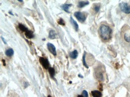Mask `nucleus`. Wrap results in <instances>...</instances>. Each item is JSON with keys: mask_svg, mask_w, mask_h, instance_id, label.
<instances>
[{"mask_svg": "<svg viewBox=\"0 0 130 97\" xmlns=\"http://www.w3.org/2000/svg\"><path fill=\"white\" fill-rule=\"evenodd\" d=\"M2 63H3V64H4V66H5V60H4V59H2Z\"/></svg>", "mask_w": 130, "mask_h": 97, "instance_id": "22", "label": "nucleus"}, {"mask_svg": "<svg viewBox=\"0 0 130 97\" xmlns=\"http://www.w3.org/2000/svg\"><path fill=\"white\" fill-rule=\"evenodd\" d=\"M77 56H78V52L76 50L70 53V57L72 59H76L77 57Z\"/></svg>", "mask_w": 130, "mask_h": 97, "instance_id": "12", "label": "nucleus"}, {"mask_svg": "<svg viewBox=\"0 0 130 97\" xmlns=\"http://www.w3.org/2000/svg\"><path fill=\"white\" fill-rule=\"evenodd\" d=\"M82 95L84 97H88V93H87V91L85 90L82 92Z\"/></svg>", "mask_w": 130, "mask_h": 97, "instance_id": "20", "label": "nucleus"}, {"mask_svg": "<svg viewBox=\"0 0 130 97\" xmlns=\"http://www.w3.org/2000/svg\"><path fill=\"white\" fill-rule=\"evenodd\" d=\"M71 6H72V5H71V4H63V5H62V6H61V8H62V10H63L64 11H65V12L69 13H70L69 8Z\"/></svg>", "mask_w": 130, "mask_h": 97, "instance_id": "6", "label": "nucleus"}, {"mask_svg": "<svg viewBox=\"0 0 130 97\" xmlns=\"http://www.w3.org/2000/svg\"><path fill=\"white\" fill-rule=\"evenodd\" d=\"M39 61L42 66L45 69H49L50 68V63H49V60L46 58L44 57H40L39 58Z\"/></svg>", "mask_w": 130, "mask_h": 97, "instance_id": "4", "label": "nucleus"}, {"mask_svg": "<svg viewBox=\"0 0 130 97\" xmlns=\"http://www.w3.org/2000/svg\"><path fill=\"white\" fill-rule=\"evenodd\" d=\"M1 39H2V41H3V42H4V44H7V42L5 41V39L3 37H1Z\"/></svg>", "mask_w": 130, "mask_h": 97, "instance_id": "21", "label": "nucleus"}, {"mask_svg": "<svg viewBox=\"0 0 130 97\" xmlns=\"http://www.w3.org/2000/svg\"><path fill=\"white\" fill-rule=\"evenodd\" d=\"M100 5H96L94 7V10H95V12H98L99 11V10H100Z\"/></svg>", "mask_w": 130, "mask_h": 97, "instance_id": "19", "label": "nucleus"}, {"mask_svg": "<svg viewBox=\"0 0 130 97\" xmlns=\"http://www.w3.org/2000/svg\"><path fill=\"white\" fill-rule=\"evenodd\" d=\"M5 54L8 57H11L14 54V50L12 48H8L5 51Z\"/></svg>", "mask_w": 130, "mask_h": 97, "instance_id": "13", "label": "nucleus"}, {"mask_svg": "<svg viewBox=\"0 0 130 97\" xmlns=\"http://www.w3.org/2000/svg\"><path fill=\"white\" fill-rule=\"evenodd\" d=\"M86 54H87V53H86V52H84V56H83V64H84V66H85V67H86L87 68H88V66H87V63H86V59H85V58H86Z\"/></svg>", "mask_w": 130, "mask_h": 97, "instance_id": "17", "label": "nucleus"}, {"mask_svg": "<svg viewBox=\"0 0 130 97\" xmlns=\"http://www.w3.org/2000/svg\"><path fill=\"white\" fill-rule=\"evenodd\" d=\"M47 47L48 50L49 51V52L52 54L54 56H56L57 53H56V48H55V45L53 44H51V43H47Z\"/></svg>", "mask_w": 130, "mask_h": 97, "instance_id": "5", "label": "nucleus"}, {"mask_svg": "<svg viewBox=\"0 0 130 97\" xmlns=\"http://www.w3.org/2000/svg\"><path fill=\"white\" fill-rule=\"evenodd\" d=\"M124 39L125 41L130 42V32H127L124 34Z\"/></svg>", "mask_w": 130, "mask_h": 97, "instance_id": "16", "label": "nucleus"}, {"mask_svg": "<svg viewBox=\"0 0 130 97\" xmlns=\"http://www.w3.org/2000/svg\"><path fill=\"white\" fill-rule=\"evenodd\" d=\"M119 8L122 12L126 14L130 13V5L127 2H121L119 4Z\"/></svg>", "mask_w": 130, "mask_h": 97, "instance_id": "3", "label": "nucleus"}, {"mask_svg": "<svg viewBox=\"0 0 130 97\" xmlns=\"http://www.w3.org/2000/svg\"><path fill=\"white\" fill-rule=\"evenodd\" d=\"M25 35L27 38L28 39H32L34 37V35L33 31L30 30H28L25 32Z\"/></svg>", "mask_w": 130, "mask_h": 97, "instance_id": "7", "label": "nucleus"}, {"mask_svg": "<svg viewBox=\"0 0 130 97\" xmlns=\"http://www.w3.org/2000/svg\"><path fill=\"white\" fill-rule=\"evenodd\" d=\"M77 97H84L83 96V95H78Z\"/></svg>", "mask_w": 130, "mask_h": 97, "instance_id": "24", "label": "nucleus"}, {"mask_svg": "<svg viewBox=\"0 0 130 97\" xmlns=\"http://www.w3.org/2000/svg\"><path fill=\"white\" fill-rule=\"evenodd\" d=\"M92 95L93 97H102V94L99 91H93L91 92Z\"/></svg>", "mask_w": 130, "mask_h": 97, "instance_id": "11", "label": "nucleus"}, {"mask_svg": "<svg viewBox=\"0 0 130 97\" xmlns=\"http://www.w3.org/2000/svg\"><path fill=\"white\" fill-rule=\"evenodd\" d=\"M70 21H71V24H72L73 26L74 27V29L76 30V31H78V30H79V25H78V24H77V23L75 21V20H74V19L72 17H70Z\"/></svg>", "mask_w": 130, "mask_h": 97, "instance_id": "8", "label": "nucleus"}, {"mask_svg": "<svg viewBox=\"0 0 130 97\" xmlns=\"http://www.w3.org/2000/svg\"><path fill=\"white\" fill-rule=\"evenodd\" d=\"M89 4V1H79V2H78L77 7H78L79 8H83V7L86 6V5H88Z\"/></svg>", "mask_w": 130, "mask_h": 97, "instance_id": "10", "label": "nucleus"}, {"mask_svg": "<svg viewBox=\"0 0 130 97\" xmlns=\"http://www.w3.org/2000/svg\"><path fill=\"white\" fill-rule=\"evenodd\" d=\"M56 36L57 34L55 32V30H50V32H49V39H54L56 38Z\"/></svg>", "mask_w": 130, "mask_h": 97, "instance_id": "9", "label": "nucleus"}, {"mask_svg": "<svg viewBox=\"0 0 130 97\" xmlns=\"http://www.w3.org/2000/svg\"><path fill=\"white\" fill-rule=\"evenodd\" d=\"M74 16L80 22H84L86 20V19H87V14L85 13L80 12V11L75 12L74 13Z\"/></svg>", "mask_w": 130, "mask_h": 97, "instance_id": "2", "label": "nucleus"}, {"mask_svg": "<svg viewBox=\"0 0 130 97\" xmlns=\"http://www.w3.org/2000/svg\"><path fill=\"white\" fill-rule=\"evenodd\" d=\"M49 73L50 74V76L52 79H55V70L53 67H50L49 69Z\"/></svg>", "mask_w": 130, "mask_h": 97, "instance_id": "14", "label": "nucleus"}, {"mask_svg": "<svg viewBox=\"0 0 130 97\" xmlns=\"http://www.w3.org/2000/svg\"><path fill=\"white\" fill-rule=\"evenodd\" d=\"M18 1H19V2H23V1H22V0H19Z\"/></svg>", "mask_w": 130, "mask_h": 97, "instance_id": "25", "label": "nucleus"}, {"mask_svg": "<svg viewBox=\"0 0 130 97\" xmlns=\"http://www.w3.org/2000/svg\"><path fill=\"white\" fill-rule=\"evenodd\" d=\"M18 27H19V29L20 30V31L23 32H25L26 31H27V30H28V29L27 27L23 25V24H22V23L19 24Z\"/></svg>", "mask_w": 130, "mask_h": 97, "instance_id": "15", "label": "nucleus"}, {"mask_svg": "<svg viewBox=\"0 0 130 97\" xmlns=\"http://www.w3.org/2000/svg\"><path fill=\"white\" fill-rule=\"evenodd\" d=\"M99 33L101 38L104 40H109L112 37V30L109 26L102 24L99 29Z\"/></svg>", "mask_w": 130, "mask_h": 97, "instance_id": "1", "label": "nucleus"}, {"mask_svg": "<svg viewBox=\"0 0 130 97\" xmlns=\"http://www.w3.org/2000/svg\"><path fill=\"white\" fill-rule=\"evenodd\" d=\"M47 97H51V96H50V95H49V96H48Z\"/></svg>", "mask_w": 130, "mask_h": 97, "instance_id": "26", "label": "nucleus"}, {"mask_svg": "<svg viewBox=\"0 0 130 97\" xmlns=\"http://www.w3.org/2000/svg\"><path fill=\"white\" fill-rule=\"evenodd\" d=\"M58 23L59 24V25H61V26H65V21H64V20L62 19V18L59 19L58 20Z\"/></svg>", "mask_w": 130, "mask_h": 97, "instance_id": "18", "label": "nucleus"}, {"mask_svg": "<svg viewBox=\"0 0 130 97\" xmlns=\"http://www.w3.org/2000/svg\"><path fill=\"white\" fill-rule=\"evenodd\" d=\"M78 76H79V77H80V78H84V77H83V76H82L81 75H78Z\"/></svg>", "mask_w": 130, "mask_h": 97, "instance_id": "23", "label": "nucleus"}]
</instances>
